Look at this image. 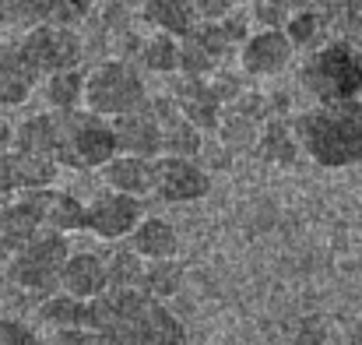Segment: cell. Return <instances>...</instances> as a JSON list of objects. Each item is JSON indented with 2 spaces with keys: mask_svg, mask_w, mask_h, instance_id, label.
I'll list each match as a JSON object with an SVG mask.
<instances>
[{
  "mask_svg": "<svg viewBox=\"0 0 362 345\" xmlns=\"http://www.w3.org/2000/svg\"><path fill=\"white\" fill-rule=\"evenodd\" d=\"M211 194V173L197 159L158 155L155 159V198L165 205H190Z\"/></svg>",
  "mask_w": 362,
  "mask_h": 345,
  "instance_id": "ba28073f",
  "label": "cell"
},
{
  "mask_svg": "<svg viewBox=\"0 0 362 345\" xmlns=\"http://www.w3.org/2000/svg\"><path fill=\"white\" fill-rule=\"evenodd\" d=\"M39 230H42V222L25 198L4 205L0 208V264H7Z\"/></svg>",
  "mask_w": 362,
  "mask_h": 345,
  "instance_id": "ffe728a7",
  "label": "cell"
},
{
  "mask_svg": "<svg viewBox=\"0 0 362 345\" xmlns=\"http://www.w3.org/2000/svg\"><path fill=\"white\" fill-rule=\"evenodd\" d=\"M215 130H218L222 148H229V152H253L257 134H260V123L236 113V110H222V120H218Z\"/></svg>",
  "mask_w": 362,
  "mask_h": 345,
  "instance_id": "f1b7e54d",
  "label": "cell"
},
{
  "mask_svg": "<svg viewBox=\"0 0 362 345\" xmlns=\"http://www.w3.org/2000/svg\"><path fill=\"white\" fill-rule=\"evenodd\" d=\"M292 14V0H253L250 4V18L260 28H281Z\"/></svg>",
  "mask_w": 362,
  "mask_h": 345,
  "instance_id": "1f68e13d",
  "label": "cell"
},
{
  "mask_svg": "<svg viewBox=\"0 0 362 345\" xmlns=\"http://www.w3.org/2000/svg\"><path fill=\"white\" fill-rule=\"evenodd\" d=\"M0 345H46V342L28 324H21L14 317H0Z\"/></svg>",
  "mask_w": 362,
  "mask_h": 345,
  "instance_id": "d6a6232c",
  "label": "cell"
},
{
  "mask_svg": "<svg viewBox=\"0 0 362 345\" xmlns=\"http://www.w3.org/2000/svg\"><path fill=\"white\" fill-rule=\"evenodd\" d=\"M292 134L317 166L349 169L362 166V96L341 103H317L292 120Z\"/></svg>",
  "mask_w": 362,
  "mask_h": 345,
  "instance_id": "7a4b0ae2",
  "label": "cell"
},
{
  "mask_svg": "<svg viewBox=\"0 0 362 345\" xmlns=\"http://www.w3.org/2000/svg\"><path fill=\"white\" fill-rule=\"evenodd\" d=\"M169 96L176 99L180 113L187 116L194 127H201L204 134L218 127V120H222V103L215 99L208 78H187V74H180V78L173 81Z\"/></svg>",
  "mask_w": 362,
  "mask_h": 345,
  "instance_id": "2e32d148",
  "label": "cell"
},
{
  "mask_svg": "<svg viewBox=\"0 0 362 345\" xmlns=\"http://www.w3.org/2000/svg\"><path fill=\"white\" fill-rule=\"evenodd\" d=\"M151 113L162 127V155H183V159H201L204 155V130L194 127L180 113L173 96H155L148 99Z\"/></svg>",
  "mask_w": 362,
  "mask_h": 345,
  "instance_id": "7c38bea8",
  "label": "cell"
},
{
  "mask_svg": "<svg viewBox=\"0 0 362 345\" xmlns=\"http://www.w3.org/2000/svg\"><path fill=\"white\" fill-rule=\"evenodd\" d=\"M67 254H71L67 232L39 230L7 261V282L25 289V293L49 296V293L60 289V271H64Z\"/></svg>",
  "mask_w": 362,
  "mask_h": 345,
  "instance_id": "8992f818",
  "label": "cell"
},
{
  "mask_svg": "<svg viewBox=\"0 0 362 345\" xmlns=\"http://www.w3.org/2000/svg\"><path fill=\"white\" fill-rule=\"evenodd\" d=\"M21 198L35 208L42 230H57V232H81L85 230V201H81L78 194L60 191V187L49 183V187L25 191Z\"/></svg>",
  "mask_w": 362,
  "mask_h": 345,
  "instance_id": "5bb4252c",
  "label": "cell"
},
{
  "mask_svg": "<svg viewBox=\"0 0 362 345\" xmlns=\"http://www.w3.org/2000/svg\"><path fill=\"white\" fill-rule=\"evenodd\" d=\"M240 7V0H194V14L197 21H222Z\"/></svg>",
  "mask_w": 362,
  "mask_h": 345,
  "instance_id": "836d02e7",
  "label": "cell"
},
{
  "mask_svg": "<svg viewBox=\"0 0 362 345\" xmlns=\"http://www.w3.org/2000/svg\"><path fill=\"white\" fill-rule=\"evenodd\" d=\"M144 198L120 194V191H103L85 205V232L99 239H127L134 226L144 219Z\"/></svg>",
  "mask_w": 362,
  "mask_h": 345,
  "instance_id": "9c48e42d",
  "label": "cell"
},
{
  "mask_svg": "<svg viewBox=\"0 0 362 345\" xmlns=\"http://www.w3.org/2000/svg\"><path fill=\"white\" fill-rule=\"evenodd\" d=\"M46 345H103L92 328H53V339Z\"/></svg>",
  "mask_w": 362,
  "mask_h": 345,
  "instance_id": "e575fe53",
  "label": "cell"
},
{
  "mask_svg": "<svg viewBox=\"0 0 362 345\" xmlns=\"http://www.w3.org/2000/svg\"><path fill=\"white\" fill-rule=\"evenodd\" d=\"M281 28H285L288 43H292L296 50H306V53H310V50H317L324 39H331L327 18H324L317 7H296Z\"/></svg>",
  "mask_w": 362,
  "mask_h": 345,
  "instance_id": "cb8c5ba5",
  "label": "cell"
},
{
  "mask_svg": "<svg viewBox=\"0 0 362 345\" xmlns=\"http://www.w3.org/2000/svg\"><path fill=\"white\" fill-rule=\"evenodd\" d=\"M113 134H117V148L123 155H141V159L162 155V127L151 113V106L113 116Z\"/></svg>",
  "mask_w": 362,
  "mask_h": 345,
  "instance_id": "9a60e30c",
  "label": "cell"
},
{
  "mask_svg": "<svg viewBox=\"0 0 362 345\" xmlns=\"http://www.w3.org/2000/svg\"><path fill=\"white\" fill-rule=\"evenodd\" d=\"M103 180H106L110 191H120V194H134V198L155 194V159L117 152L103 166Z\"/></svg>",
  "mask_w": 362,
  "mask_h": 345,
  "instance_id": "d6986e66",
  "label": "cell"
},
{
  "mask_svg": "<svg viewBox=\"0 0 362 345\" xmlns=\"http://www.w3.org/2000/svg\"><path fill=\"white\" fill-rule=\"evenodd\" d=\"M39 321L49 328H85L88 324V300H78L71 293H49L39 307Z\"/></svg>",
  "mask_w": 362,
  "mask_h": 345,
  "instance_id": "4316f807",
  "label": "cell"
},
{
  "mask_svg": "<svg viewBox=\"0 0 362 345\" xmlns=\"http://www.w3.org/2000/svg\"><path fill=\"white\" fill-rule=\"evenodd\" d=\"M14 148V127L0 120V152H11Z\"/></svg>",
  "mask_w": 362,
  "mask_h": 345,
  "instance_id": "d590c367",
  "label": "cell"
},
{
  "mask_svg": "<svg viewBox=\"0 0 362 345\" xmlns=\"http://www.w3.org/2000/svg\"><path fill=\"white\" fill-rule=\"evenodd\" d=\"M18 50L39 78L81 67V57H85L81 35L71 25H32L18 39Z\"/></svg>",
  "mask_w": 362,
  "mask_h": 345,
  "instance_id": "52a82bcc",
  "label": "cell"
},
{
  "mask_svg": "<svg viewBox=\"0 0 362 345\" xmlns=\"http://www.w3.org/2000/svg\"><path fill=\"white\" fill-rule=\"evenodd\" d=\"M141 275H144V257L134 247L110 250V257H106V282H110V289H134V285H141Z\"/></svg>",
  "mask_w": 362,
  "mask_h": 345,
  "instance_id": "f546056e",
  "label": "cell"
},
{
  "mask_svg": "<svg viewBox=\"0 0 362 345\" xmlns=\"http://www.w3.org/2000/svg\"><path fill=\"white\" fill-rule=\"evenodd\" d=\"M127 239L144 261H158V257H176L180 254V232L173 230V222H165V219H148L144 215Z\"/></svg>",
  "mask_w": 362,
  "mask_h": 345,
  "instance_id": "7402d4cb",
  "label": "cell"
},
{
  "mask_svg": "<svg viewBox=\"0 0 362 345\" xmlns=\"http://www.w3.org/2000/svg\"><path fill=\"white\" fill-rule=\"evenodd\" d=\"M296 57L285 28H257L240 43V71L246 78H274Z\"/></svg>",
  "mask_w": 362,
  "mask_h": 345,
  "instance_id": "8fae6325",
  "label": "cell"
},
{
  "mask_svg": "<svg viewBox=\"0 0 362 345\" xmlns=\"http://www.w3.org/2000/svg\"><path fill=\"white\" fill-rule=\"evenodd\" d=\"M151 92L141 78V71L123 60V57H113V60H103L99 67H92L85 74V110L99 116H123L134 113L141 106H148Z\"/></svg>",
  "mask_w": 362,
  "mask_h": 345,
  "instance_id": "5b68a950",
  "label": "cell"
},
{
  "mask_svg": "<svg viewBox=\"0 0 362 345\" xmlns=\"http://www.w3.org/2000/svg\"><path fill=\"white\" fill-rule=\"evenodd\" d=\"M137 57H141L144 71H151V74H176L180 71V39L169 32H155L141 43Z\"/></svg>",
  "mask_w": 362,
  "mask_h": 345,
  "instance_id": "83f0119b",
  "label": "cell"
},
{
  "mask_svg": "<svg viewBox=\"0 0 362 345\" xmlns=\"http://www.w3.org/2000/svg\"><path fill=\"white\" fill-rule=\"evenodd\" d=\"M257 159L271 162V166H296V159L303 155L296 134H292V123L285 116H267L260 123V134H257V145H253Z\"/></svg>",
  "mask_w": 362,
  "mask_h": 345,
  "instance_id": "44dd1931",
  "label": "cell"
},
{
  "mask_svg": "<svg viewBox=\"0 0 362 345\" xmlns=\"http://www.w3.org/2000/svg\"><path fill=\"white\" fill-rule=\"evenodd\" d=\"M42 78L28 67L18 43H0V106H21Z\"/></svg>",
  "mask_w": 362,
  "mask_h": 345,
  "instance_id": "ac0fdd59",
  "label": "cell"
},
{
  "mask_svg": "<svg viewBox=\"0 0 362 345\" xmlns=\"http://www.w3.org/2000/svg\"><path fill=\"white\" fill-rule=\"evenodd\" d=\"M42 96H46L49 110H78V106H85V71L71 67V71L46 74Z\"/></svg>",
  "mask_w": 362,
  "mask_h": 345,
  "instance_id": "d4e9b609",
  "label": "cell"
},
{
  "mask_svg": "<svg viewBox=\"0 0 362 345\" xmlns=\"http://www.w3.org/2000/svg\"><path fill=\"white\" fill-rule=\"evenodd\" d=\"M103 345H187L183 321L141 285L88 300V324Z\"/></svg>",
  "mask_w": 362,
  "mask_h": 345,
  "instance_id": "6da1fadb",
  "label": "cell"
},
{
  "mask_svg": "<svg viewBox=\"0 0 362 345\" xmlns=\"http://www.w3.org/2000/svg\"><path fill=\"white\" fill-rule=\"evenodd\" d=\"M299 81L317 103L356 99L362 96V50L341 35L324 39L317 50L306 53Z\"/></svg>",
  "mask_w": 362,
  "mask_h": 345,
  "instance_id": "277c9868",
  "label": "cell"
},
{
  "mask_svg": "<svg viewBox=\"0 0 362 345\" xmlns=\"http://www.w3.org/2000/svg\"><path fill=\"white\" fill-rule=\"evenodd\" d=\"M95 0H0V25H78L92 14Z\"/></svg>",
  "mask_w": 362,
  "mask_h": 345,
  "instance_id": "30bf717a",
  "label": "cell"
},
{
  "mask_svg": "<svg viewBox=\"0 0 362 345\" xmlns=\"http://www.w3.org/2000/svg\"><path fill=\"white\" fill-rule=\"evenodd\" d=\"M187 282V268L176 257H158V261H144V275H141V289L158 296V300H173Z\"/></svg>",
  "mask_w": 362,
  "mask_h": 345,
  "instance_id": "484cf974",
  "label": "cell"
},
{
  "mask_svg": "<svg viewBox=\"0 0 362 345\" xmlns=\"http://www.w3.org/2000/svg\"><path fill=\"white\" fill-rule=\"evenodd\" d=\"M60 166L46 155H32L21 148L0 152V194H25L35 187H49L57 183Z\"/></svg>",
  "mask_w": 362,
  "mask_h": 345,
  "instance_id": "4fadbf2b",
  "label": "cell"
},
{
  "mask_svg": "<svg viewBox=\"0 0 362 345\" xmlns=\"http://www.w3.org/2000/svg\"><path fill=\"white\" fill-rule=\"evenodd\" d=\"M141 18L155 28V32H169V35H187L197 25L194 14V0H144L141 4Z\"/></svg>",
  "mask_w": 362,
  "mask_h": 345,
  "instance_id": "603a6c76",
  "label": "cell"
},
{
  "mask_svg": "<svg viewBox=\"0 0 362 345\" xmlns=\"http://www.w3.org/2000/svg\"><path fill=\"white\" fill-rule=\"evenodd\" d=\"M53 113V148L49 159L64 169H103L120 148L113 120L92 110H49Z\"/></svg>",
  "mask_w": 362,
  "mask_h": 345,
  "instance_id": "3957f363",
  "label": "cell"
},
{
  "mask_svg": "<svg viewBox=\"0 0 362 345\" xmlns=\"http://www.w3.org/2000/svg\"><path fill=\"white\" fill-rule=\"evenodd\" d=\"M60 289L78 296V300H95L99 293L110 289L106 282V261L92 250H71L67 261H64V271H60Z\"/></svg>",
  "mask_w": 362,
  "mask_h": 345,
  "instance_id": "e0dca14e",
  "label": "cell"
},
{
  "mask_svg": "<svg viewBox=\"0 0 362 345\" xmlns=\"http://www.w3.org/2000/svg\"><path fill=\"white\" fill-rule=\"evenodd\" d=\"M208 85H211L215 99H218L222 110H226L229 103H236L243 92H246V74H243V71H226V67H218L215 74H208Z\"/></svg>",
  "mask_w": 362,
  "mask_h": 345,
  "instance_id": "4dcf8cb0",
  "label": "cell"
}]
</instances>
